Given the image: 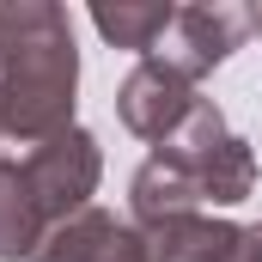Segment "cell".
Masks as SVG:
<instances>
[{
  "label": "cell",
  "mask_w": 262,
  "mask_h": 262,
  "mask_svg": "<svg viewBox=\"0 0 262 262\" xmlns=\"http://www.w3.org/2000/svg\"><path fill=\"white\" fill-rule=\"evenodd\" d=\"M238 238H244V232H238V226H226V220L177 213V220L146 226V262H226Z\"/></svg>",
  "instance_id": "obj_7"
},
{
  "label": "cell",
  "mask_w": 262,
  "mask_h": 262,
  "mask_svg": "<svg viewBox=\"0 0 262 262\" xmlns=\"http://www.w3.org/2000/svg\"><path fill=\"white\" fill-rule=\"evenodd\" d=\"M226 262H262V226H250V232L232 244V256H226Z\"/></svg>",
  "instance_id": "obj_10"
},
{
  "label": "cell",
  "mask_w": 262,
  "mask_h": 262,
  "mask_svg": "<svg viewBox=\"0 0 262 262\" xmlns=\"http://www.w3.org/2000/svg\"><path fill=\"white\" fill-rule=\"evenodd\" d=\"M79 49L49 0H0V134L43 146L73 128Z\"/></svg>",
  "instance_id": "obj_1"
},
{
  "label": "cell",
  "mask_w": 262,
  "mask_h": 262,
  "mask_svg": "<svg viewBox=\"0 0 262 262\" xmlns=\"http://www.w3.org/2000/svg\"><path fill=\"white\" fill-rule=\"evenodd\" d=\"M98 140L85 128H67L55 140H43L31 159H25V183H31V195L43 207V220H73V213H85V195L98 189Z\"/></svg>",
  "instance_id": "obj_4"
},
{
  "label": "cell",
  "mask_w": 262,
  "mask_h": 262,
  "mask_svg": "<svg viewBox=\"0 0 262 262\" xmlns=\"http://www.w3.org/2000/svg\"><path fill=\"white\" fill-rule=\"evenodd\" d=\"M256 37H262V12H256Z\"/></svg>",
  "instance_id": "obj_11"
},
{
  "label": "cell",
  "mask_w": 262,
  "mask_h": 262,
  "mask_svg": "<svg viewBox=\"0 0 262 262\" xmlns=\"http://www.w3.org/2000/svg\"><path fill=\"white\" fill-rule=\"evenodd\" d=\"M195 104H201L195 79H183L177 67L152 61V55L134 67L128 79H122V92H116V110H122L128 134H140V140H171V134L189 122Z\"/></svg>",
  "instance_id": "obj_5"
},
{
  "label": "cell",
  "mask_w": 262,
  "mask_h": 262,
  "mask_svg": "<svg viewBox=\"0 0 262 262\" xmlns=\"http://www.w3.org/2000/svg\"><path fill=\"white\" fill-rule=\"evenodd\" d=\"M250 31H256V12H250V6H232V0H213V6H177V18H171L165 43L152 49V61L177 67L183 79H201V73H213V67L226 61Z\"/></svg>",
  "instance_id": "obj_3"
},
{
  "label": "cell",
  "mask_w": 262,
  "mask_h": 262,
  "mask_svg": "<svg viewBox=\"0 0 262 262\" xmlns=\"http://www.w3.org/2000/svg\"><path fill=\"white\" fill-rule=\"evenodd\" d=\"M37 244H43V207L25 183V165L0 159V262L37 256Z\"/></svg>",
  "instance_id": "obj_8"
},
{
  "label": "cell",
  "mask_w": 262,
  "mask_h": 262,
  "mask_svg": "<svg viewBox=\"0 0 262 262\" xmlns=\"http://www.w3.org/2000/svg\"><path fill=\"white\" fill-rule=\"evenodd\" d=\"M37 262H146V238H134L110 213L85 207V213H73V220L43 232Z\"/></svg>",
  "instance_id": "obj_6"
},
{
  "label": "cell",
  "mask_w": 262,
  "mask_h": 262,
  "mask_svg": "<svg viewBox=\"0 0 262 262\" xmlns=\"http://www.w3.org/2000/svg\"><path fill=\"white\" fill-rule=\"evenodd\" d=\"M159 152L195 183L201 201H244L256 189V159H250V146L226 128V116H220L207 98L189 110V122L171 134V140H159Z\"/></svg>",
  "instance_id": "obj_2"
},
{
  "label": "cell",
  "mask_w": 262,
  "mask_h": 262,
  "mask_svg": "<svg viewBox=\"0 0 262 262\" xmlns=\"http://www.w3.org/2000/svg\"><path fill=\"white\" fill-rule=\"evenodd\" d=\"M171 18H177V6H165V0H116V6H92L98 37L116 43V49H140V55H152V49L165 43Z\"/></svg>",
  "instance_id": "obj_9"
}]
</instances>
